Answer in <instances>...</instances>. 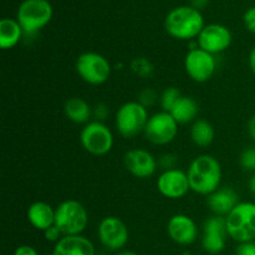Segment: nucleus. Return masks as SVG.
<instances>
[{"mask_svg": "<svg viewBox=\"0 0 255 255\" xmlns=\"http://www.w3.org/2000/svg\"><path fill=\"white\" fill-rule=\"evenodd\" d=\"M132 71L136 75H138L139 77H148L151 76L152 72H153V66H152L151 62L148 61L144 57H137L133 61L131 62Z\"/></svg>", "mask_w": 255, "mask_h": 255, "instance_id": "nucleus-25", "label": "nucleus"}, {"mask_svg": "<svg viewBox=\"0 0 255 255\" xmlns=\"http://www.w3.org/2000/svg\"><path fill=\"white\" fill-rule=\"evenodd\" d=\"M249 188H251L252 193L255 194V174L253 177H252L251 181H249Z\"/></svg>", "mask_w": 255, "mask_h": 255, "instance_id": "nucleus-37", "label": "nucleus"}, {"mask_svg": "<svg viewBox=\"0 0 255 255\" xmlns=\"http://www.w3.org/2000/svg\"><path fill=\"white\" fill-rule=\"evenodd\" d=\"M248 133L251 138L255 142V115L252 116L248 121Z\"/></svg>", "mask_w": 255, "mask_h": 255, "instance_id": "nucleus-34", "label": "nucleus"}, {"mask_svg": "<svg viewBox=\"0 0 255 255\" xmlns=\"http://www.w3.org/2000/svg\"><path fill=\"white\" fill-rule=\"evenodd\" d=\"M182 97L181 91H179L177 87H168V89L164 90L161 95V106L162 111L171 112L172 109L174 107V105L177 104L179 99Z\"/></svg>", "mask_w": 255, "mask_h": 255, "instance_id": "nucleus-24", "label": "nucleus"}, {"mask_svg": "<svg viewBox=\"0 0 255 255\" xmlns=\"http://www.w3.org/2000/svg\"><path fill=\"white\" fill-rule=\"evenodd\" d=\"M198 112L199 106L196 100L188 96H182L169 114L178 122V125H186L193 122L198 116Z\"/></svg>", "mask_w": 255, "mask_h": 255, "instance_id": "nucleus-22", "label": "nucleus"}, {"mask_svg": "<svg viewBox=\"0 0 255 255\" xmlns=\"http://www.w3.org/2000/svg\"><path fill=\"white\" fill-rule=\"evenodd\" d=\"M239 203V196L233 188L224 187L218 188L216 192L209 194L207 198V204L209 209L214 213V216L227 217L232 212V209Z\"/></svg>", "mask_w": 255, "mask_h": 255, "instance_id": "nucleus-18", "label": "nucleus"}, {"mask_svg": "<svg viewBox=\"0 0 255 255\" xmlns=\"http://www.w3.org/2000/svg\"><path fill=\"white\" fill-rule=\"evenodd\" d=\"M143 133L152 144L166 146L176 138L178 133V122L169 112H157L148 119Z\"/></svg>", "mask_w": 255, "mask_h": 255, "instance_id": "nucleus-9", "label": "nucleus"}, {"mask_svg": "<svg viewBox=\"0 0 255 255\" xmlns=\"http://www.w3.org/2000/svg\"><path fill=\"white\" fill-rule=\"evenodd\" d=\"M236 255H255V242L239 243L236 249Z\"/></svg>", "mask_w": 255, "mask_h": 255, "instance_id": "nucleus-31", "label": "nucleus"}, {"mask_svg": "<svg viewBox=\"0 0 255 255\" xmlns=\"http://www.w3.org/2000/svg\"><path fill=\"white\" fill-rule=\"evenodd\" d=\"M76 71L85 82L94 86L105 84L110 79L112 66L109 60L97 52H84L76 60Z\"/></svg>", "mask_w": 255, "mask_h": 255, "instance_id": "nucleus-7", "label": "nucleus"}, {"mask_svg": "<svg viewBox=\"0 0 255 255\" xmlns=\"http://www.w3.org/2000/svg\"><path fill=\"white\" fill-rule=\"evenodd\" d=\"M204 26L203 15L192 5L174 7L164 19V29L177 40H193L199 36Z\"/></svg>", "mask_w": 255, "mask_h": 255, "instance_id": "nucleus-2", "label": "nucleus"}, {"mask_svg": "<svg viewBox=\"0 0 255 255\" xmlns=\"http://www.w3.org/2000/svg\"><path fill=\"white\" fill-rule=\"evenodd\" d=\"M89 223V213L76 199L61 202L55 208V226L62 236H81Z\"/></svg>", "mask_w": 255, "mask_h": 255, "instance_id": "nucleus-4", "label": "nucleus"}, {"mask_svg": "<svg viewBox=\"0 0 255 255\" xmlns=\"http://www.w3.org/2000/svg\"><path fill=\"white\" fill-rule=\"evenodd\" d=\"M14 255H39V253L30 246H20L15 249Z\"/></svg>", "mask_w": 255, "mask_h": 255, "instance_id": "nucleus-33", "label": "nucleus"}, {"mask_svg": "<svg viewBox=\"0 0 255 255\" xmlns=\"http://www.w3.org/2000/svg\"><path fill=\"white\" fill-rule=\"evenodd\" d=\"M208 1H209V0H191L192 6L196 7V9H198V10L206 7L207 4H208Z\"/></svg>", "mask_w": 255, "mask_h": 255, "instance_id": "nucleus-36", "label": "nucleus"}, {"mask_svg": "<svg viewBox=\"0 0 255 255\" xmlns=\"http://www.w3.org/2000/svg\"><path fill=\"white\" fill-rule=\"evenodd\" d=\"M100 242L109 251H120L127 244L129 238L128 228L117 217H106L97 228Z\"/></svg>", "mask_w": 255, "mask_h": 255, "instance_id": "nucleus-11", "label": "nucleus"}, {"mask_svg": "<svg viewBox=\"0 0 255 255\" xmlns=\"http://www.w3.org/2000/svg\"><path fill=\"white\" fill-rule=\"evenodd\" d=\"M228 236L226 217L213 216L203 223L202 247L209 254H219L226 248V237Z\"/></svg>", "mask_w": 255, "mask_h": 255, "instance_id": "nucleus-13", "label": "nucleus"}, {"mask_svg": "<svg viewBox=\"0 0 255 255\" xmlns=\"http://www.w3.org/2000/svg\"><path fill=\"white\" fill-rule=\"evenodd\" d=\"M65 116L74 124H89L92 116V109L81 97H71L65 102Z\"/></svg>", "mask_w": 255, "mask_h": 255, "instance_id": "nucleus-20", "label": "nucleus"}, {"mask_svg": "<svg viewBox=\"0 0 255 255\" xmlns=\"http://www.w3.org/2000/svg\"><path fill=\"white\" fill-rule=\"evenodd\" d=\"M217 62L214 55L204 51L201 47L189 50L184 57V69L193 81L203 84L207 82L216 71Z\"/></svg>", "mask_w": 255, "mask_h": 255, "instance_id": "nucleus-10", "label": "nucleus"}, {"mask_svg": "<svg viewBox=\"0 0 255 255\" xmlns=\"http://www.w3.org/2000/svg\"><path fill=\"white\" fill-rule=\"evenodd\" d=\"M177 162H178L177 156H174V154L172 153H166L163 154V156H161V158H159L158 161V164L164 169V171H168V169L176 168Z\"/></svg>", "mask_w": 255, "mask_h": 255, "instance_id": "nucleus-28", "label": "nucleus"}, {"mask_svg": "<svg viewBox=\"0 0 255 255\" xmlns=\"http://www.w3.org/2000/svg\"><path fill=\"white\" fill-rule=\"evenodd\" d=\"M52 15L49 0H24L17 7L16 20L24 34L34 35L51 21Z\"/></svg>", "mask_w": 255, "mask_h": 255, "instance_id": "nucleus-5", "label": "nucleus"}, {"mask_svg": "<svg viewBox=\"0 0 255 255\" xmlns=\"http://www.w3.org/2000/svg\"><path fill=\"white\" fill-rule=\"evenodd\" d=\"M44 234H45V238H46V241L55 242V243H57V242H59L60 239L64 237L62 236L61 232H60V229L57 228L55 224L52 227H50L49 229H46V231L44 232Z\"/></svg>", "mask_w": 255, "mask_h": 255, "instance_id": "nucleus-32", "label": "nucleus"}, {"mask_svg": "<svg viewBox=\"0 0 255 255\" xmlns=\"http://www.w3.org/2000/svg\"><path fill=\"white\" fill-rule=\"evenodd\" d=\"M187 176L191 191L201 196H209L221 186V163L211 154H201L191 162Z\"/></svg>", "mask_w": 255, "mask_h": 255, "instance_id": "nucleus-1", "label": "nucleus"}, {"mask_svg": "<svg viewBox=\"0 0 255 255\" xmlns=\"http://www.w3.org/2000/svg\"><path fill=\"white\" fill-rule=\"evenodd\" d=\"M109 114H110V110L109 107H107L106 104H97L96 106L92 109V116L96 119V121L99 122H104L105 120L109 117Z\"/></svg>", "mask_w": 255, "mask_h": 255, "instance_id": "nucleus-29", "label": "nucleus"}, {"mask_svg": "<svg viewBox=\"0 0 255 255\" xmlns=\"http://www.w3.org/2000/svg\"><path fill=\"white\" fill-rule=\"evenodd\" d=\"M157 188L166 198H182L191 189L187 172L178 168L163 171L157 179Z\"/></svg>", "mask_w": 255, "mask_h": 255, "instance_id": "nucleus-14", "label": "nucleus"}, {"mask_svg": "<svg viewBox=\"0 0 255 255\" xmlns=\"http://www.w3.org/2000/svg\"><path fill=\"white\" fill-rule=\"evenodd\" d=\"M243 21L247 29L251 32H253V34H255V6L249 7V9L244 12Z\"/></svg>", "mask_w": 255, "mask_h": 255, "instance_id": "nucleus-30", "label": "nucleus"}, {"mask_svg": "<svg viewBox=\"0 0 255 255\" xmlns=\"http://www.w3.org/2000/svg\"><path fill=\"white\" fill-rule=\"evenodd\" d=\"M80 142L90 154L105 156L114 147V134L104 122L92 121L81 129Z\"/></svg>", "mask_w": 255, "mask_h": 255, "instance_id": "nucleus-8", "label": "nucleus"}, {"mask_svg": "<svg viewBox=\"0 0 255 255\" xmlns=\"http://www.w3.org/2000/svg\"><path fill=\"white\" fill-rule=\"evenodd\" d=\"M116 255H138V254L134 253V252H131V251H122V252H120V253H117Z\"/></svg>", "mask_w": 255, "mask_h": 255, "instance_id": "nucleus-38", "label": "nucleus"}, {"mask_svg": "<svg viewBox=\"0 0 255 255\" xmlns=\"http://www.w3.org/2000/svg\"><path fill=\"white\" fill-rule=\"evenodd\" d=\"M124 163L127 171L137 178H148L153 176L158 167V161L153 154L142 148H132L126 152Z\"/></svg>", "mask_w": 255, "mask_h": 255, "instance_id": "nucleus-15", "label": "nucleus"}, {"mask_svg": "<svg viewBox=\"0 0 255 255\" xmlns=\"http://www.w3.org/2000/svg\"><path fill=\"white\" fill-rule=\"evenodd\" d=\"M22 34L24 31L17 20L5 17L0 21V47L2 50L12 49L19 44Z\"/></svg>", "mask_w": 255, "mask_h": 255, "instance_id": "nucleus-21", "label": "nucleus"}, {"mask_svg": "<svg viewBox=\"0 0 255 255\" xmlns=\"http://www.w3.org/2000/svg\"><path fill=\"white\" fill-rule=\"evenodd\" d=\"M227 232L238 243L255 242V203L239 202L226 217Z\"/></svg>", "mask_w": 255, "mask_h": 255, "instance_id": "nucleus-3", "label": "nucleus"}, {"mask_svg": "<svg viewBox=\"0 0 255 255\" xmlns=\"http://www.w3.org/2000/svg\"><path fill=\"white\" fill-rule=\"evenodd\" d=\"M214 128L207 120L198 119L191 127V138L198 147H208L214 141Z\"/></svg>", "mask_w": 255, "mask_h": 255, "instance_id": "nucleus-23", "label": "nucleus"}, {"mask_svg": "<svg viewBox=\"0 0 255 255\" xmlns=\"http://www.w3.org/2000/svg\"><path fill=\"white\" fill-rule=\"evenodd\" d=\"M148 119V111L143 105L138 101H129L117 110L115 124L122 137L133 138L141 132H144Z\"/></svg>", "mask_w": 255, "mask_h": 255, "instance_id": "nucleus-6", "label": "nucleus"}, {"mask_svg": "<svg viewBox=\"0 0 255 255\" xmlns=\"http://www.w3.org/2000/svg\"><path fill=\"white\" fill-rule=\"evenodd\" d=\"M241 166L246 171H255V147L246 148L241 154Z\"/></svg>", "mask_w": 255, "mask_h": 255, "instance_id": "nucleus-26", "label": "nucleus"}, {"mask_svg": "<svg viewBox=\"0 0 255 255\" xmlns=\"http://www.w3.org/2000/svg\"><path fill=\"white\" fill-rule=\"evenodd\" d=\"M52 255H95V247L84 236H64L55 244Z\"/></svg>", "mask_w": 255, "mask_h": 255, "instance_id": "nucleus-17", "label": "nucleus"}, {"mask_svg": "<svg viewBox=\"0 0 255 255\" xmlns=\"http://www.w3.org/2000/svg\"><path fill=\"white\" fill-rule=\"evenodd\" d=\"M249 67H251V71L253 72V75L255 76V46L252 49L251 54H249Z\"/></svg>", "mask_w": 255, "mask_h": 255, "instance_id": "nucleus-35", "label": "nucleus"}, {"mask_svg": "<svg viewBox=\"0 0 255 255\" xmlns=\"http://www.w3.org/2000/svg\"><path fill=\"white\" fill-rule=\"evenodd\" d=\"M167 233L174 243L179 246H191L198 238V227L187 214H176L168 221Z\"/></svg>", "mask_w": 255, "mask_h": 255, "instance_id": "nucleus-16", "label": "nucleus"}, {"mask_svg": "<svg viewBox=\"0 0 255 255\" xmlns=\"http://www.w3.org/2000/svg\"><path fill=\"white\" fill-rule=\"evenodd\" d=\"M157 99H158V95L151 87H146V89L142 90L138 95V102L141 105H143L144 107H151L156 104Z\"/></svg>", "mask_w": 255, "mask_h": 255, "instance_id": "nucleus-27", "label": "nucleus"}, {"mask_svg": "<svg viewBox=\"0 0 255 255\" xmlns=\"http://www.w3.org/2000/svg\"><path fill=\"white\" fill-rule=\"evenodd\" d=\"M233 41L231 30L222 24H209L203 27L197 37L198 46L212 55L226 51Z\"/></svg>", "mask_w": 255, "mask_h": 255, "instance_id": "nucleus-12", "label": "nucleus"}, {"mask_svg": "<svg viewBox=\"0 0 255 255\" xmlns=\"http://www.w3.org/2000/svg\"><path fill=\"white\" fill-rule=\"evenodd\" d=\"M27 219L34 228L45 232L55 224V209L46 202H35L27 209Z\"/></svg>", "mask_w": 255, "mask_h": 255, "instance_id": "nucleus-19", "label": "nucleus"}]
</instances>
